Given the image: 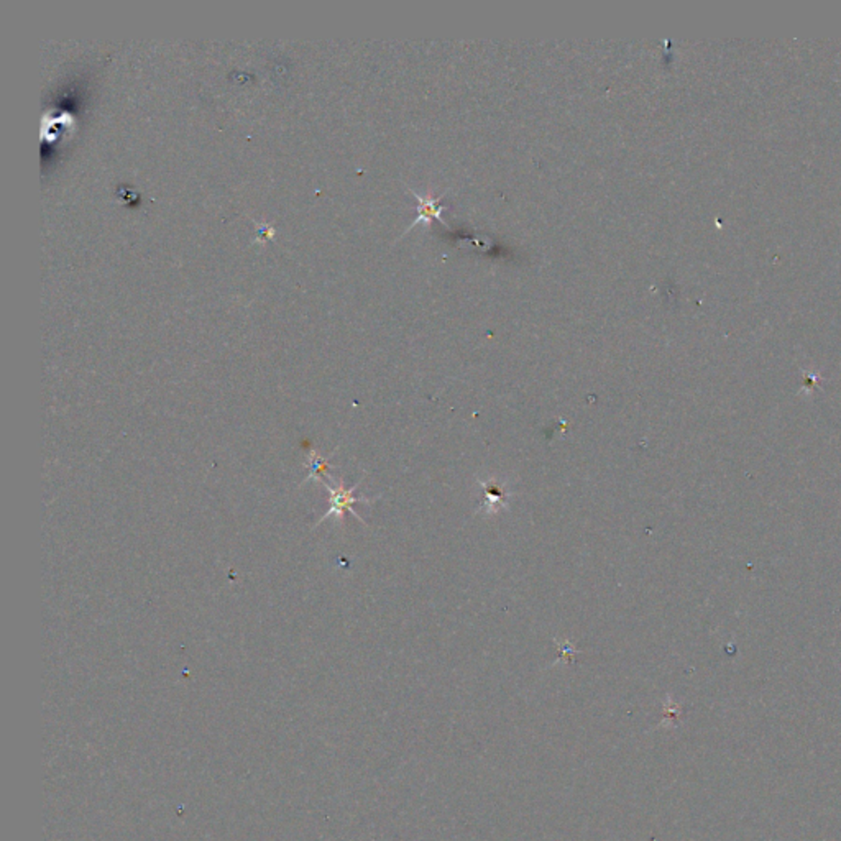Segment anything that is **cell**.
<instances>
[{
  "label": "cell",
  "mask_w": 841,
  "mask_h": 841,
  "mask_svg": "<svg viewBox=\"0 0 841 841\" xmlns=\"http://www.w3.org/2000/svg\"><path fill=\"white\" fill-rule=\"evenodd\" d=\"M322 484H324V486L327 488V492H329V505L330 506H329V510H327L326 515L322 516V519H321L319 523L326 521L327 518L332 515L339 516V518H344V515H346L347 511L356 516V519H358L360 523H364V519H362L360 516L356 515V510H354V505H356V503H372V502H375V498H364V496H360V498H358V496L354 495V492H356V486L360 485L362 482H358V484L352 486V488H346L344 480H339V485H337L336 488H332V486L329 485V484H326V482H322Z\"/></svg>",
  "instance_id": "obj_1"
},
{
  "label": "cell",
  "mask_w": 841,
  "mask_h": 841,
  "mask_svg": "<svg viewBox=\"0 0 841 841\" xmlns=\"http://www.w3.org/2000/svg\"><path fill=\"white\" fill-rule=\"evenodd\" d=\"M309 468H311V474L307 478H319V476H324V474H329V460L324 459V457L319 456V454H311L309 457Z\"/></svg>",
  "instance_id": "obj_2"
}]
</instances>
